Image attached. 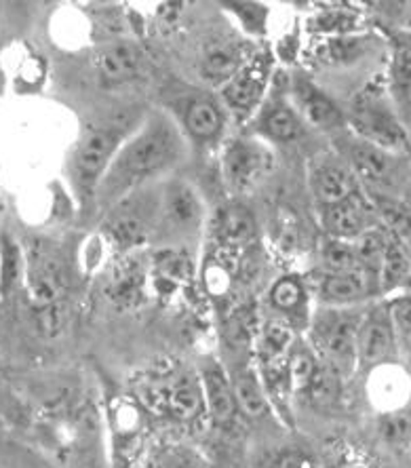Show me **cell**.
<instances>
[{"instance_id":"8992f818","label":"cell","mask_w":411,"mask_h":468,"mask_svg":"<svg viewBox=\"0 0 411 468\" xmlns=\"http://www.w3.org/2000/svg\"><path fill=\"white\" fill-rule=\"evenodd\" d=\"M354 135L386 153L399 154L409 148V133L382 93H365L353 106Z\"/></svg>"},{"instance_id":"3957f363","label":"cell","mask_w":411,"mask_h":468,"mask_svg":"<svg viewBox=\"0 0 411 468\" xmlns=\"http://www.w3.org/2000/svg\"><path fill=\"white\" fill-rule=\"evenodd\" d=\"M26 251L24 287L45 334L55 335L66 323L68 272L51 247L34 243Z\"/></svg>"},{"instance_id":"4dcf8cb0","label":"cell","mask_w":411,"mask_h":468,"mask_svg":"<svg viewBox=\"0 0 411 468\" xmlns=\"http://www.w3.org/2000/svg\"><path fill=\"white\" fill-rule=\"evenodd\" d=\"M390 311H393L396 335H399V346L411 353V293L399 295L390 302Z\"/></svg>"},{"instance_id":"7402d4cb","label":"cell","mask_w":411,"mask_h":468,"mask_svg":"<svg viewBox=\"0 0 411 468\" xmlns=\"http://www.w3.org/2000/svg\"><path fill=\"white\" fill-rule=\"evenodd\" d=\"M380 295L411 293V260L407 247L399 239H390L378 271Z\"/></svg>"},{"instance_id":"f1b7e54d","label":"cell","mask_w":411,"mask_h":468,"mask_svg":"<svg viewBox=\"0 0 411 468\" xmlns=\"http://www.w3.org/2000/svg\"><path fill=\"white\" fill-rule=\"evenodd\" d=\"M321 367L319 356L312 353L311 346H298L293 344L290 356H287V378H290V388L293 392H306L311 382Z\"/></svg>"},{"instance_id":"e0dca14e","label":"cell","mask_w":411,"mask_h":468,"mask_svg":"<svg viewBox=\"0 0 411 468\" xmlns=\"http://www.w3.org/2000/svg\"><path fill=\"white\" fill-rule=\"evenodd\" d=\"M311 188L323 207H332L361 192V182L348 163L323 161L312 167Z\"/></svg>"},{"instance_id":"4316f807","label":"cell","mask_w":411,"mask_h":468,"mask_svg":"<svg viewBox=\"0 0 411 468\" xmlns=\"http://www.w3.org/2000/svg\"><path fill=\"white\" fill-rule=\"evenodd\" d=\"M390 89L396 100H411V34H396L393 40Z\"/></svg>"},{"instance_id":"9c48e42d","label":"cell","mask_w":411,"mask_h":468,"mask_svg":"<svg viewBox=\"0 0 411 468\" xmlns=\"http://www.w3.org/2000/svg\"><path fill=\"white\" fill-rule=\"evenodd\" d=\"M205 219V205L198 192L184 180L161 182L159 219L156 232L180 239L201 230Z\"/></svg>"},{"instance_id":"ba28073f","label":"cell","mask_w":411,"mask_h":468,"mask_svg":"<svg viewBox=\"0 0 411 468\" xmlns=\"http://www.w3.org/2000/svg\"><path fill=\"white\" fill-rule=\"evenodd\" d=\"M399 335H396L390 302H380L363 313L359 334H356V361L369 371L380 365L396 363L399 356Z\"/></svg>"},{"instance_id":"d6986e66","label":"cell","mask_w":411,"mask_h":468,"mask_svg":"<svg viewBox=\"0 0 411 468\" xmlns=\"http://www.w3.org/2000/svg\"><path fill=\"white\" fill-rule=\"evenodd\" d=\"M143 70V55L142 49L133 43L110 45L108 49L101 51L98 59V74L100 80L108 87L127 85L135 80Z\"/></svg>"},{"instance_id":"5b68a950","label":"cell","mask_w":411,"mask_h":468,"mask_svg":"<svg viewBox=\"0 0 411 468\" xmlns=\"http://www.w3.org/2000/svg\"><path fill=\"white\" fill-rule=\"evenodd\" d=\"M161 182L133 192L108 209L104 230L119 247H137L156 232Z\"/></svg>"},{"instance_id":"d6a6232c","label":"cell","mask_w":411,"mask_h":468,"mask_svg":"<svg viewBox=\"0 0 411 468\" xmlns=\"http://www.w3.org/2000/svg\"><path fill=\"white\" fill-rule=\"evenodd\" d=\"M159 468H198L192 460L188 458H169L159 464Z\"/></svg>"},{"instance_id":"52a82bcc","label":"cell","mask_w":411,"mask_h":468,"mask_svg":"<svg viewBox=\"0 0 411 468\" xmlns=\"http://www.w3.org/2000/svg\"><path fill=\"white\" fill-rule=\"evenodd\" d=\"M272 148L259 137H235L222 154V176L232 192H247L274 171Z\"/></svg>"},{"instance_id":"836d02e7","label":"cell","mask_w":411,"mask_h":468,"mask_svg":"<svg viewBox=\"0 0 411 468\" xmlns=\"http://www.w3.org/2000/svg\"><path fill=\"white\" fill-rule=\"evenodd\" d=\"M403 201L407 203V207H409V211H411V190L407 192V195H406V198H403Z\"/></svg>"},{"instance_id":"2e32d148","label":"cell","mask_w":411,"mask_h":468,"mask_svg":"<svg viewBox=\"0 0 411 468\" xmlns=\"http://www.w3.org/2000/svg\"><path fill=\"white\" fill-rule=\"evenodd\" d=\"M369 399L382 414L409 408L411 378L401 365L388 363L369 371Z\"/></svg>"},{"instance_id":"1f68e13d","label":"cell","mask_w":411,"mask_h":468,"mask_svg":"<svg viewBox=\"0 0 411 468\" xmlns=\"http://www.w3.org/2000/svg\"><path fill=\"white\" fill-rule=\"evenodd\" d=\"M262 468H317L314 458L304 450H285L272 456Z\"/></svg>"},{"instance_id":"83f0119b","label":"cell","mask_w":411,"mask_h":468,"mask_svg":"<svg viewBox=\"0 0 411 468\" xmlns=\"http://www.w3.org/2000/svg\"><path fill=\"white\" fill-rule=\"evenodd\" d=\"M306 298H308L306 285L296 277L279 279L270 289L272 308L277 313L283 314L280 319L291 323V325H293V319H296V316H300L301 311H304Z\"/></svg>"},{"instance_id":"d4e9b609","label":"cell","mask_w":411,"mask_h":468,"mask_svg":"<svg viewBox=\"0 0 411 468\" xmlns=\"http://www.w3.org/2000/svg\"><path fill=\"white\" fill-rule=\"evenodd\" d=\"M217 239L230 247L249 243L256 237V219L253 213L243 205H230L219 211L216 222Z\"/></svg>"},{"instance_id":"30bf717a","label":"cell","mask_w":411,"mask_h":468,"mask_svg":"<svg viewBox=\"0 0 411 468\" xmlns=\"http://www.w3.org/2000/svg\"><path fill=\"white\" fill-rule=\"evenodd\" d=\"M321 306L354 308L380 295L378 274L365 266H353L346 271H323L314 283Z\"/></svg>"},{"instance_id":"8fae6325","label":"cell","mask_w":411,"mask_h":468,"mask_svg":"<svg viewBox=\"0 0 411 468\" xmlns=\"http://www.w3.org/2000/svg\"><path fill=\"white\" fill-rule=\"evenodd\" d=\"M323 226L329 239L338 240H359L363 234L378 229V216L367 197L356 192L354 197L346 198L332 207H323Z\"/></svg>"},{"instance_id":"f546056e","label":"cell","mask_w":411,"mask_h":468,"mask_svg":"<svg viewBox=\"0 0 411 468\" xmlns=\"http://www.w3.org/2000/svg\"><path fill=\"white\" fill-rule=\"evenodd\" d=\"M340 380L342 376L338 371L329 369L327 365L321 363L317 376H314V380L311 382V387H308L304 395L311 397L314 405H332L340 397Z\"/></svg>"},{"instance_id":"ffe728a7","label":"cell","mask_w":411,"mask_h":468,"mask_svg":"<svg viewBox=\"0 0 411 468\" xmlns=\"http://www.w3.org/2000/svg\"><path fill=\"white\" fill-rule=\"evenodd\" d=\"M184 129L192 140L209 144L216 142L224 129V110L214 98L196 95L184 106Z\"/></svg>"},{"instance_id":"cb8c5ba5","label":"cell","mask_w":411,"mask_h":468,"mask_svg":"<svg viewBox=\"0 0 411 468\" xmlns=\"http://www.w3.org/2000/svg\"><path fill=\"white\" fill-rule=\"evenodd\" d=\"M228 374L232 388H235L238 411L249 418H262L270 408L262 378L249 365H238L237 369L228 371Z\"/></svg>"},{"instance_id":"277c9868","label":"cell","mask_w":411,"mask_h":468,"mask_svg":"<svg viewBox=\"0 0 411 468\" xmlns=\"http://www.w3.org/2000/svg\"><path fill=\"white\" fill-rule=\"evenodd\" d=\"M359 306L335 308L321 306L308 321L311 334V348L319 356L321 363L329 369L338 371L340 376L359 367L356 361V334L363 319Z\"/></svg>"},{"instance_id":"603a6c76","label":"cell","mask_w":411,"mask_h":468,"mask_svg":"<svg viewBox=\"0 0 411 468\" xmlns=\"http://www.w3.org/2000/svg\"><path fill=\"white\" fill-rule=\"evenodd\" d=\"M198 66H201L203 79L226 85L243 66H247V59L243 47L222 40V43H211L205 47Z\"/></svg>"},{"instance_id":"44dd1931","label":"cell","mask_w":411,"mask_h":468,"mask_svg":"<svg viewBox=\"0 0 411 468\" xmlns=\"http://www.w3.org/2000/svg\"><path fill=\"white\" fill-rule=\"evenodd\" d=\"M258 129L269 142L290 144L304 133V119L293 106L283 100H270L262 108L258 119Z\"/></svg>"},{"instance_id":"6da1fadb","label":"cell","mask_w":411,"mask_h":468,"mask_svg":"<svg viewBox=\"0 0 411 468\" xmlns=\"http://www.w3.org/2000/svg\"><path fill=\"white\" fill-rule=\"evenodd\" d=\"M186 140L167 114H150L122 142L108 174L101 180L95 203L101 209L114 207L133 192L153 186L182 163Z\"/></svg>"},{"instance_id":"7a4b0ae2","label":"cell","mask_w":411,"mask_h":468,"mask_svg":"<svg viewBox=\"0 0 411 468\" xmlns=\"http://www.w3.org/2000/svg\"><path fill=\"white\" fill-rule=\"evenodd\" d=\"M137 125L129 121H106L82 131L70 156V180L80 203L95 201L98 188L108 174L122 142Z\"/></svg>"},{"instance_id":"4fadbf2b","label":"cell","mask_w":411,"mask_h":468,"mask_svg":"<svg viewBox=\"0 0 411 468\" xmlns=\"http://www.w3.org/2000/svg\"><path fill=\"white\" fill-rule=\"evenodd\" d=\"M266 82H269V64H266V59L258 58L247 61V66H243L235 77L222 85L224 106L237 116L251 114L264 98Z\"/></svg>"},{"instance_id":"9a60e30c","label":"cell","mask_w":411,"mask_h":468,"mask_svg":"<svg viewBox=\"0 0 411 468\" xmlns=\"http://www.w3.org/2000/svg\"><path fill=\"white\" fill-rule=\"evenodd\" d=\"M154 405H159L171 418L180 422H192V420L207 414L205 410V395L198 376L182 374L164 387L153 392Z\"/></svg>"},{"instance_id":"484cf974","label":"cell","mask_w":411,"mask_h":468,"mask_svg":"<svg viewBox=\"0 0 411 468\" xmlns=\"http://www.w3.org/2000/svg\"><path fill=\"white\" fill-rule=\"evenodd\" d=\"M26 251L11 234H0V298H9L17 285H24Z\"/></svg>"},{"instance_id":"ac0fdd59","label":"cell","mask_w":411,"mask_h":468,"mask_svg":"<svg viewBox=\"0 0 411 468\" xmlns=\"http://www.w3.org/2000/svg\"><path fill=\"white\" fill-rule=\"evenodd\" d=\"M293 100L301 119L321 131H338L346 125V116L332 98L319 91L308 79L293 82Z\"/></svg>"},{"instance_id":"7c38bea8","label":"cell","mask_w":411,"mask_h":468,"mask_svg":"<svg viewBox=\"0 0 411 468\" xmlns=\"http://www.w3.org/2000/svg\"><path fill=\"white\" fill-rule=\"evenodd\" d=\"M344 148L346 163L351 165L359 182L374 186L372 190L386 188L388 184H393L396 176V154L386 153L356 135L344 142Z\"/></svg>"},{"instance_id":"5bb4252c","label":"cell","mask_w":411,"mask_h":468,"mask_svg":"<svg viewBox=\"0 0 411 468\" xmlns=\"http://www.w3.org/2000/svg\"><path fill=\"white\" fill-rule=\"evenodd\" d=\"M203 395H205V410L216 426H226L237 418L238 405L232 388L230 374L217 359H207L198 371Z\"/></svg>"}]
</instances>
